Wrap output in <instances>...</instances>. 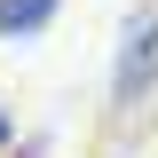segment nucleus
I'll list each match as a JSON object with an SVG mask.
<instances>
[{
    "label": "nucleus",
    "instance_id": "nucleus-1",
    "mask_svg": "<svg viewBox=\"0 0 158 158\" xmlns=\"http://www.w3.org/2000/svg\"><path fill=\"white\" fill-rule=\"evenodd\" d=\"M158 87V0L142 8V16H127V32H118V63H111V103L118 111H135L142 95Z\"/></svg>",
    "mask_w": 158,
    "mask_h": 158
},
{
    "label": "nucleus",
    "instance_id": "nucleus-2",
    "mask_svg": "<svg viewBox=\"0 0 158 158\" xmlns=\"http://www.w3.org/2000/svg\"><path fill=\"white\" fill-rule=\"evenodd\" d=\"M56 8H63V0H0V40H32V32H48Z\"/></svg>",
    "mask_w": 158,
    "mask_h": 158
},
{
    "label": "nucleus",
    "instance_id": "nucleus-3",
    "mask_svg": "<svg viewBox=\"0 0 158 158\" xmlns=\"http://www.w3.org/2000/svg\"><path fill=\"white\" fill-rule=\"evenodd\" d=\"M8 142H16V118H8V111H0V150H8Z\"/></svg>",
    "mask_w": 158,
    "mask_h": 158
}]
</instances>
